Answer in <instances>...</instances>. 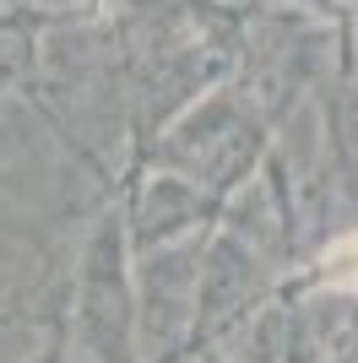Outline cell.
Returning a JSON list of instances; mask_svg holds the SVG:
<instances>
[{
  "label": "cell",
  "mask_w": 358,
  "mask_h": 363,
  "mask_svg": "<svg viewBox=\"0 0 358 363\" xmlns=\"http://www.w3.org/2000/svg\"><path fill=\"white\" fill-rule=\"evenodd\" d=\"M195 217H207V201L195 196L185 179H152L147 184V196H141V212H136V250H158V244L168 239V233H179V228H190Z\"/></svg>",
  "instance_id": "cell-5"
},
{
  "label": "cell",
  "mask_w": 358,
  "mask_h": 363,
  "mask_svg": "<svg viewBox=\"0 0 358 363\" xmlns=\"http://www.w3.org/2000/svg\"><path fill=\"white\" fill-rule=\"evenodd\" d=\"M342 152H347V168L358 174V92H353V104H347V114H342Z\"/></svg>",
  "instance_id": "cell-6"
},
{
  "label": "cell",
  "mask_w": 358,
  "mask_h": 363,
  "mask_svg": "<svg viewBox=\"0 0 358 363\" xmlns=\"http://www.w3.org/2000/svg\"><path fill=\"white\" fill-rule=\"evenodd\" d=\"M87 331L104 363L136 358V288L125 277V233H114V223L87 260Z\"/></svg>",
  "instance_id": "cell-3"
},
{
  "label": "cell",
  "mask_w": 358,
  "mask_h": 363,
  "mask_svg": "<svg viewBox=\"0 0 358 363\" xmlns=\"http://www.w3.org/2000/svg\"><path fill=\"white\" fill-rule=\"evenodd\" d=\"M195 266L190 250H152L136 277V336L152 352H168L195 320Z\"/></svg>",
  "instance_id": "cell-2"
},
{
  "label": "cell",
  "mask_w": 358,
  "mask_h": 363,
  "mask_svg": "<svg viewBox=\"0 0 358 363\" xmlns=\"http://www.w3.org/2000/svg\"><path fill=\"white\" fill-rule=\"evenodd\" d=\"M261 152V125L250 120V108L239 98H207L201 108H190L185 120L168 130L163 163L174 168L190 190H234L244 174L255 168Z\"/></svg>",
  "instance_id": "cell-1"
},
{
  "label": "cell",
  "mask_w": 358,
  "mask_h": 363,
  "mask_svg": "<svg viewBox=\"0 0 358 363\" xmlns=\"http://www.w3.org/2000/svg\"><path fill=\"white\" fill-rule=\"evenodd\" d=\"M342 363H358V347H353V352H347V358H342Z\"/></svg>",
  "instance_id": "cell-7"
},
{
  "label": "cell",
  "mask_w": 358,
  "mask_h": 363,
  "mask_svg": "<svg viewBox=\"0 0 358 363\" xmlns=\"http://www.w3.org/2000/svg\"><path fill=\"white\" fill-rule=\"evenodd\" d=\"M261 298V260L244 250V239H217L212 244L207 266L195 277V315H201V331H223L234 320H244V309Z\"/></svg>",
  "instance_id": "cell-4"
}]
</instances>
